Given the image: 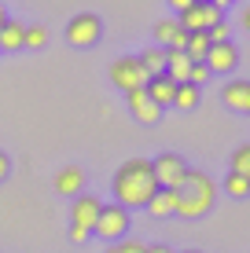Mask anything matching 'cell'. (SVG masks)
Returning a JSON list of instances; mask_svg holds the SVG:
<instances>
[{
    "mask_svg": "<svg viewBox=\"0 0 250 253\" xmlns=\"http://www.w3.org/2000/svg\"><path fill=\"white\" fill-rule=\"evenodd\" d=\"M213 198H217V184H213V180L206 176L202 169H188L184 187L177 191V216H188V220H195V216L210 213Z\"/></svg>",
    "mask_w": 250,
    "mask_h": 253,
    "instance_id": "7a4b0ae2",
    "label": "cell"
},
{
    "mask_svg": "<svg viewBox=\"0 0 250 253\" xmlns=\"http://www.w3.org/2000/svg\"><path fill=\"white\" fill-rule=\"evenodd\" d=\"M239 26H243V30L250 33V4L243 7V11H239Z\"/></svg>",
    "mask_w": 250,
    "mask_h": 253,
    "instance_id": "f1b7e54d",
    "label": "cell"
},
{
    "mask_svg": "<svg viewBox=\"0 0 250 253\" xmlns=\"http://www.w3.org/2000/svg\"><path fill=\"white\" fill-rule=\"evenodd\" d=\"M206 4H210V7H217V11H225V7L232 4V0H206Z\"/></svg>",
    "mask_w": 250,
    "mask_h": 253,
    "instance_id": "d6a6232c",
    "label": "cell"
},
{
    "mask_svg": "<svg viewBox=\"0 0 250 253\" xmlns=\"http://www.w3.org/2000/svg\"><path fill=\"white\" fill-rule=\"evenodd\" d=\"M103 253H118V246H110V250H103Z\"/></svg>",
    "mask_w": 250,
    "mask_h": 253,
    "instance_id": "e575fe53",
    "label": "cell"
},
{
    "mask_svg": "<svg viewBox=\"0 0 250 253\" xmlns=\"http://www.w3.org/2000/svg\"><path fill=\"white\" fill-rule=\"evenodd\" d=\"M133 114H136V121H140V125H158L162 110H158V107H154V103L148 99V103H140V107H136Z\"/></svg>",
    "mask_w": 250,
    "mask_h": 253,
    "instance_id": "7402d4cb",
    "label": "cell"
},
{
    "mask_svg": "<svg viewBox=\"0 0 250 253\" xmlns=\"http://www.w3.org/2000/svg\"><path fill=\"white\" fill-rule=\"evenodd\" d=\"M202 63L210 66V74H228V70L239 66V51H236L232 41H225V44H210V51H206Z\"/></svg>",
    "mask_w": 250,
    "mask_h": 253,
    "instance_id": "9c48e42d",
    "label": "cell"
},
{
    "mask_svg": "<svg viewBox=\"0 0 250 253\" xmlns=\"http://www.w3.org/2000/svg\"><path fill=\"white\" fill-rule=\"evenodd\" d=\"M118 253H148V242H122V246H118Z\"/></svg>",
    "mask_w": 250,
    "mask_h": 253,
    "instance_id": "4316f807",
    "label": "cell"
},
{
    "mask_svg": "<svg viewBox=\"0 0 250 253\" xmlns=\"http://www.w3.org/2000/svg\"><path fill=\"white\" fill-rule=\"evenodd\" d=\"M151 176H154V187L162 191H180L188 180V162L180 154H158L151 162Z\"/></svg>",
    "mask_w": 250,
    "mask_h": 253,
    "instance_id": "3957f363",
    "label": "cell"
},
{
    "mask_svg": "<svg viewBox=\"0 0 250 253\" xmlns=\"http://www.w3.org/2000/svg\"><path fill=\"white\" fill-rule=\"evenodd\" d=\"M55 191L66 198H77L85 195V169H77V165H66V169L55 172Z\"/></svg>",
    "mask_w": 250,
    "mask_h": 253,
    "instance_id": "7c38bea8",
    "label": "cell"
},
{
    "mask_svg": "<svg viewBox=\"0 0 250 253\" xmlns=\"http://www.w3.org/2000/svg\"><path fill=\"white\" fill-rule=\"evenodd\" d=\"M195 0H169V7H177V11H184V7H192Z\"/></svg>",
    "mask_w": 250,
    "mask_h": 253,
    "instance_id": "1f68e13d",
    "label": "cell"
},
{
    "mask_svg": "<svg viewBox=\"0 0 250 253\" xmlns=\"http://www.w3.org/2000/svg\"><path fill=\"white\" fill-rule=\"evenodd\" d=\"M103 202L96 195H77L74 198V209H70V228H81V231H92V224H96Z\"/></svg>",
    "mask_w": 250,
    "mask_h": 253,
    "instance_id": "ba28073f",
    "label": "cell"
},
{
    "mask_svg": "<svg viewBox=\"0 0 250 253\" xmlns=\"http://www.w3.org/2000/svg\"><path fill=\"white\" fill-rule=\"evenodd\" d=\"M148 253H173V250H169L166 242H154V246H148Z\"/></svg>",
    "mask_w": 250,
    "mask_h": 253,
    "instance_id": "4dcf8cb0",
    "label": "cell"
},
{
    "mask_svg": "<svg viewBox=\"0 0 250 253\" xmlns=\"http://www.w3.org/2000/svg\"><path fill=\"white\" fill-rule=\"evenodd\" d=\"M180 253H199V250H180Z\"/></svg>",
    "mask_w": 250,
    "mask_h": 253,
    "instance_id": "d590c367",
    "label": "cell"
},
{
    "mask_svg": "<svg viewBox=\"0 0 250 253\" xmlns=\"http://www.w3.org/2000/svg\"><path fill=\"white\" fill-rule=\"evenodd\" d=\"M221 19H225V11H217V7H210V4H206V0H195V4L192 7H184V11H180V30H184V33H206V30H210V26L213 22H221Z\"/></svg>",
    "mask_w": 250,
    "mask_h": 253,
    "instance_id": "52a82bcc",
    "label": "cell"
},
{
    "mask_svg": "<svg viewBox=\"0 0 250 253\" xmlns=\"http://www.w3.org/2000/svg\"><path fill=\"white\" fill-rule=\"evenodd\" d=\"M136 59H140V66H144V74H148V77L166 74V51H162V48H148L144 55H136Z\"/></svg>",
    "mask_w": 250,
    "mask_h": 253,
    "instance_id": "e0dca14e",
    "label": "cell"
},
{
    "mask_svg": "<svg viewBox=\"0 0 250 253\" xmlns=\"http://www.w3.org/2000/svg\"><path fill=\"white\" fill-rule=\"evenodd\" d=\"M144 92H148V99L154 103V107H173V95H177V84L169 81L166 74H158V77H148V84H144Z\"/></svg>",
    "mask_w": 250,
    "mask_h": 253,
    "instance_id": "8fae6325",
    "label": "cell"
},
{
    "mask_svg": "<svg viewBox=\"0 0 250 253\" xmlns=\"http://www.w3.org/2000/svg\"><path fill=\"white\" fill-rule=\"evenodd\" d=\"M110 84H114V88H122V92L144 88V84H148V74H144L140 59H136V55L114 59V63H110Z\"/></svg>",
    "mask_w": 250,
    "mask_h": 253,
    "instance_id": "277c9868",
    "label": "cell"
},
{
    "mask_svg": "<svg viewBox=\"0 0 250 253\" xmlns=\"http://www.w3.org/2000/svg\"><path fill=\"white\" fill-rule=\"evenodd\" d=\"M7 22V11H4V4H0V26H4Z\"/></svg>",
    "mask_w": 250,
    "mask_h": 253,
    "instance_id": "836d02e7",
    "label": "cell"
},
{
    "mask_svg": "<svg viewBox=\"0 0 250 253\" xmlns=\"http://www.w3.org/2000/svg\"><path fill=\"white\" fill-rule=\"evenodd\" d=\"M100 33H103L100 15L81 11V15H74V19L66 22V41H70L74 48H92V44L100 41Z\"/></svg>",
    "mask_w": 250,
    "mask_h": 253,
    "instance_id": "5b68a950",
    "label": "cell"
},
{
    "mask_svg": "<svg viewBox=\"0 0 250 253\" xmlns=\"http://www.w3.org/2000/svg\"><path fill=\"white\" fill-rule=\"evenodd\" d=\"M22 41H26V26L22 22L7 19L4 26H0V51H19Z\"/></svg>",
    "mask_w": 250,
    "mask_h": 253,
    "instance_id": "9a60e30c",
    "label": "cell"
},
{
    "mask_svg": "<svg viewBox=\"0 0 250 253\" xmlns=\"http://www.w3.org/2000/svg\"><path fill=\"white\" fill-rule=\"evenodd\" d=\"M206 37H210V44H225V41L232 37V26L221 19V22H213L210 30H206Z\"/></svg>",
    "mask_w": 250,
    "mask_h": 253,
    "instance_id": "cb8c5ba5",
    "label": "cell"
},
{
    "mask_svg": "<svg viewBox=\"0 0 250 253\" xmlns=\"http://www.w3.org/2000/svg\"><path fill=\"white\" fill-rule=\"evenodd\" d=\"M154 41H158V48H162V51H184L188 33L180 30V22H177V19H162L158 26H154Z\"/></svg>",
    "mask_w": 250,
    "mask_h": 253,
    "instance_id": "30bf717a",
    "label": "cell"
},
{
    "mask_svg": "<svg viewBox=\"0 0 250 253\" xmlns=\"http://www.w3.org/2000/svg\"><path fill=\"white\" fill-rule=\"evenodd\" d=\"M210 77V66L206 63H192V70H188V84H195V88H202V81Z\"/></svg>",
    "mask_w": 250,
    "mask_h": 253,
    "instance_id": "d4e9b609",
    "label": "cell"
},
{
    "mask_svg": "<svg viewBox=\"0 0 250 253\" xmlns=\"http://www.w3.org/2000/svg\"><path fill=\"white\" fill-rule=\"evenodd\" d=\"M173 107L177 110H195V107H199V88H195V84H177Z\"/></svg>",
    "mask_w": 250,
    "mask_h": 253,
    "instance_id": "d6986e66",
    "label": "cell"
},
{
    "mask_svg": "<svg viewBox=\"0 0 250 253\" xmlns=\"http://www.w3.org/2000/svg\"><path fill=\"white\" fill-rule=\"evenodd\" d=\"M232 172H239V176L250 180V143H243L236 154H232Z\"/></svg>",
    "mask_w": 250,
    "mask_h": 253,
    "instance_id": "44dd1931",
    "label": "cell"
},
{
    "mask_svg": "<svg viewBox=\"0 0 250 253\" xmlns=\"http://www.w3.org/2000/svg\"><path fill=\"white\" fill-rule=\"evenodd\" d=\"M206 51H210V37H206L202 30H199V33H188V41H184V55L192 59V63H202Z\"/></svg>",
    "mask_w": 250,
    "mask_h": 253,
    "instance_id": "ac0fdd59",
    "label": "cell"
},
{
    "mask_svg": "<svg viewBox=\"0 0 250 253\" xmlns=\"http://www.w3.org/2000/svg\"><path fill=\"white\" fill-rule=\"evenodd\" d=\"M89 235H92V231H81V228H70V239H74V242H85V239H89Z\"/></svg>",
    "mask_w": 250,
    "mask_h": 253,
    "instance_id": "f546056e",
    "label": "cell"
},
{
    "mask_svg": "<svg viewBox=\"0 0 250 253\" xmlns=\"http://www.w3.org/2000/svg\"><path fill=\"white\" fill-rule=\"evenodd\" d=\"M7 172H11V158H7V154L0 151V184L7 180Z\"/></svg>",
    "mask_w": 250,
    "mask_h": 253,
    "instance_id": "83f0119b",
    "label": "cell"
},
{
    "mask_svg": "<svg viewBox=\"0 0 250 253\" xmlns=\"http://www.w3.org/2000/svg\"><path fill=\"white\" fill-rule=\"evenodd\" d=\"M92 231H96L100 239H107V242L122 239V235L129 231V209H122L118 202L103 206V209H100V216H96V224H92Z\"/></svg>",
    "mask_w": 250,
    "mask_h": 253,
    "instance_id": "8992f818",
    "label": "cell"
},
{
    "mask_svg": "<svg viewBox=\"0 0 250 253\" xmlns=\"http://www.w3.org/2000/svg\"><path fill=\"white\" fill-rule=\"evenodd\" d=\"M144 209H148L151 216H173V213H177V191H162V187H158Z\"/></svg>",
    "mask_w": 250,
    "mask_h": 253,
    "instance_id": "2e32d148",
    "label": "cell"
},
{
    "mask_svg": "<svg viewBox=\"0 0 250 253\" xmlns=\"http://www.w3.org/2000/svg\"><path fill=\"white\" fill-rule=\"evenodd\" d=\"M221 99H225V107L236 110V114H250V81H228L225 92H221Z\"/></svg>",
    "mask_w": 250,
    "mask_h": 253,
    "instance_id": "4fadbf2b",
    "label": "cell"
},
{
    "mask_svg": "<svg viewBox=\"0 0 250 253\" xmlns=\"http://www.w3.org/2000/svg\"><path fill=\"white\" fill-rule=\"evenodd\" d=\"M45 44H48V30H45V26H26L22 48H45Z\"/></svg>",
    "mask_w": 250,
    "mask_h": 253,
    "instance_id": "603a6c76",
    "label": "cell"
},
{
    "mask_svg": "<svg viewBox=\"0 0 250 253\" xmlns=\"http://www.w3.org/2000/svg\"><path fill=\"white\" fill-rule=\"evenodd\" d=\"M188 70H192V59L184 51H166V77L173 84H188Z\"/></svg>",
    "mask_w": 250,
    "mask_h": 253,
    "instance_id": "5bb4252c",
    "label": "cell"
},
{
    "mask_svg": "<svg viewBox=\"0 0 250 253\" xmlns=\"http://www.w3.org/2000/svg\"><path fill=\"white\" fill-rule=\"evenodd\" d=\"M154 191H158V187H154L151 162L148 158H129V162H122V169L114 172V202L122 209L148 206Z\"/></svg>",
    "mask_w": 250,
    "mask_h": 253,
    "instance_id": "6da1fadb",
    "label": "cell"
},
{
    "mask_svg": "<svg viewBox=\"0 0 250 253\" xmlns=\"http://www.w3.org/2000/svg\"><path fill=\"white\" fill-rule=\"evenodd\" d=\"M225 191L232 198H247L250 195V180L239 176V172H228V176H225Z\"/></svg>",
    "mask_w": 250,
    "mask_h": 253,
    "instance_id": "ffe728a7",
    "label": "cell"
},
{
    "mask_svg": "<svg viewBox=\"0 0 250 253\" xmlns=\"http://www.w3.org/2000/svg\"><path fill=\"white\" fill-rule=\"evenodd\" d=\"M125 103H129V110H136L140 103H148V92H144V88H133V92H125Z\"/></svg>",
    "mask_w": 250,
    "mask_h": 253,
    "instance_id": "484cf974",
    "label": "cell"
}]
</instances>
